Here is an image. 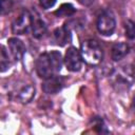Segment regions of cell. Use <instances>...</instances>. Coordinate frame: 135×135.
I'll return each instance as SVG.
<instances>
[{
	"label": "cell",
	"mask_w": 135,
	"mask_h": 135,
	"mask_svg": "<svg viewBox=\"0 0 135 135\" xmlns=\"http://www.w3.org/2000/svg\"><path fill=\"white\" fill-rule=\"evenodd\" d=\"M35 96V88L32 84H27L24 85L19 92H18V99L23 102V103H27L30 102L33 97Z\"/></svg>",
	"instance_id": "obj_11"
},
{
	"label": "cell",
	"mask_w": 135,
	"mask_h": 135,
	"mask_svg": "<svg viewBox=\"0 0 135 135\" xmlns=\"http://www.w3.org/2000/svg\"><path fill=\"white\" fill-rule=\"evenodd\" d=\"M129 53V45L124 42H117L112 47V59L114 61H119L122 58L126 57V55Z\"/></svg>",
	"instance_id": "obj_10"
},
{
	"label": "cell",
	"mask_w": 135,
	"mask_h": 135,
	"mask_svg": "<svg viewBox=\"0 0 135 135\" xmlns=\"http://www.w3.org/2000/svg\"><path fill=\"white\" fill-rule=\"evenodd\" d=\"M110 79L115 89L119 91L127 90L135 81V66L131 64L122 65L111 73Z\"/></svg>",
	"instance_id": "obj_2"
},
{
	"label": "cell",
	"mask_w": 135,
	"mask_h": 135,
	"mask_svg": "<svg viewBox=\"0 0 135 135\" xmlns=\"http://www.w3.org/2000/svg\"><path fill=\"white\" fill-rule=\"evenodd\" d=\"M63 86V79L57 75H53L44 79L42 83V90L46 94H56Z\"/></svg>",
	"instance_id": "obj_7"
},
{
	"label": "cell",
	"mask_w": 135,
	"mask_h": 135,
	"mask_svg": "<svg viewBox=\"0 0 135 135\" xmlns=\"http://www.w3.org/2000/svg\"><path fill=\"white\" fill-rule=\"evenodd\" d=\"M95 1H96V0H79V2H80L82 5H84V6H90V5H92Z\"/></svg>",
	"instance_id": "obj_18"
},
{
	"label": "cell",
	"mask_w": 135,
	"mask_h": 135,
	"mask_svg": "<svg viewBox=\"0 0 135 135\" xmlns=\"http://www.w3.org/2000/svg\"><path fill=\"white\" fill-rule=\"evenodd\" d=\"M80 54L82 56L83 61L91 65L99 64L103 58L102 47L99 42L94 39H88L81 43Z\"/></svg>",
	"instance_id": "obj_3"
},
{
	"label": "cell",
	"mask_w": 135,
	"mask_h": 135,
	"mask_svg": "<svg viewBox=\"0 0 135 135\" xmlns=\"http://www.w3.org/2000/svg\"><path fill=\"white\" fill-rule=\"evenodd\" d=\"M33 17L28 11H23L13 22L12 32L16 35H23L33 25Z\"/></svg>",
	"instance_id": "obj_6"
},
{
	"label": "cell",
	"mask_w": 135,
	"mask_h": 135,
	"mask_svg": "<svg viewBox=\"0 0 135 135\" xmlns=\"http://www.w3.org/2000/svg\"><path fill=\"white\" fill-rule=\"evenodd\" d=\"M0 65H1V72H5L9 68V58L5 51V47H1V56H0Z\"/></svg>",
	"instance_id": "obj_14"
},
{
	"label": "cell",
	"mask_w": 135,
	"mask_h": 135,
	"mask_svg": "<svg viewBox=\"0 0 135 135\" xmlns=\"http://www.w3.org/2000/svg\"><path fill=\"white\" fill-rule=\"evenodd\" d=\"M13 7V0H1V13L5 15L11 12Z\"/></svg>",
	"instance_id": "obj_16"
},
{
	"label": "cell",
	"mask_w": 135,
	"mask_h": 135,
	"mask_svg": "<svg viewBox=\"0 0 135 135\" xmlns=\"http://www.w3.org/2000/svg\"><path fill=\"white\" fill-rule=\"evenodd\" d=\"M62 65V56L58 51L41 54L36 60V71L41 78H49L56 75Z\"/></svg>",
	"instance_id": "obj_1"
},
{
	"label": "cell",
	"mask_w": 135,
	"mask_h": 135,
	"mask_svg": "<svg viewBox=\"0 0 135 135\" xmlns=\"http://www.w3.org/2000/svg\"><path fill=\"white\" fill-rule=\"evenodd\" d=\"M124 30H126V36L129 39L135 38V23L132 20H127L124 24Z\"/></svg>",
	"instance_id": "obj_15"
},
{
	"label": "cell",
	"mask_w": 135,
	"mask_h": 135,
	"mask_svg": "<svg viewBox=\"0 0 135 135\" xmlns=\"http://www.w3.org/2000/svg\"><path fill=\"white\" fill-rule=\"evenodd\" d=\"M54 40L55 42L60 45V46H63L65 45L70 40H71V33H70V30L66 27V26H61V27H58L54 31Z\"/></svg>",
	"instance_id": "obj_9"
},
{
	"label": "cell",
	"mask_w": 135,
	"mask_h": 135,
	"mask_svg": "<svg viewBox=\"0 0 135 135\" xmlns=\"http://www.w3.org/2000/svg\"><path fill=\"white\" fill-rule=\"evenodd\" d=\"M63 60L66 69L71 72H78L82 66V61H83L80 51H78L74 46L68 49Z\"/></svg>",
	"instance_id": "obj_5"
},
{
	"label": "cell",
	"mask_w": 135,
	"mask_h": 135,
	"mask_svg": "<svg viewBox=\"0 0 135 135\" xmlns=\"http://www.w3.org/2000/svg\"><path fill=\"white\" fill-rule=\"evenodd\" d=\"M134 105H135V97H134Z\"/></svg>",
	"instance_id": "obj_19"
},
{
	"label": "cell",
	"mask_w": 135,
	"mask_h": 135,
	"mask_svg": "<svg viewBox=\"0 0 135 135\" xmlns=\"http://www.w3.org/2000/svg\"><path fill=\"white\" fill-rule=\"evenodd\" d=\"M7 42H8V47H9V51H11L13 58L16 61L20 60L25 53V46H24L23 42L20 39L15 38V37L9 38Z\"/></svg>",
	"instance_id": "obj_8"
},
{
	"label": "cell",
	"mask_w": 135,
	"mask_h": 135,
	"mask_svg": "<svg viewBox=\"0 0 135 135\" xmlns=\"http://www.w3.org/2000/svg\"><path fill=\"white\" fill-rule=\"evenodd\" d=\"M74 13H75L74 6L70 3H64L55 12V15L58 17H68V16L73 15Z\"/></svg>",
	"instance_id": "obj_13"
},
{
	"label": "cell",
	"mask_w": 135,
	"mask_h": 135,
	"mask_svg": "<svg viewBox=\"0 0 135 135\" xmlns=\"http://www.w3.org/2000/svg\"><path fill=\"white\" fill-rule=\"evenodd\" d=\"M39 1H40V5L44 9H49V8L53 7L56 3V0H39Z\"/></svg>",
	"instance_id": "obj_17"
},
{
	"label": "cell",
	"mask_w": 135,
	"mask_h": 135,
	"mask_svg": "<svg viewBox=\"0 0 135 135\" xmlns=\"http://www.w3.org/2000/svg\"><path fill=\"white\" fill-rule=\"evenodd\" d=\"M96 26L100 34L104 36L112 35L116 27V20L114 14L111 11H103L97 18Z\"/></svg>",
	"instance_id": "obj_4"
},
{
	"label": "cell",
	"mask_w": 135,
	"mask_h": 135,
	"mask_svg": "<svg viewBox=\"0 0 135 135\" xmlns=\"http://www.w3.org/2000/svg\"><path fill=\"white\" fill-rule=\"evenodd\" d=\"M46 32V24L41 19H35L32 25V34L35 38H41Z\"/></svg>",
	"instance_id": "obj_12"
}]
</instances>
